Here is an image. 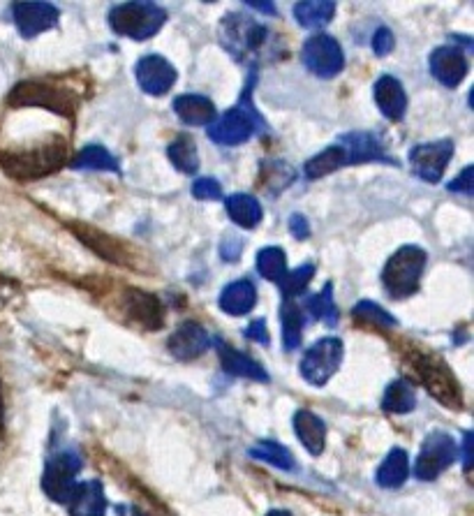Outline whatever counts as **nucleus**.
I'll use <instances>...</instances> for the list:
<instances>
[{
	"instance_id": "31",
	"label": "nucleus",
	"mask_w": 474,
	"mask_h": 516,
	"mask_svg": "<svg viewBox=\"0 0 474 516\" xmlns=\"http://www.w3.org/2000/svg\"><path fill=\"white\" fill-rule=\"evenodd\" d=\"M414 405H417V394H414L412 382L407 380H394L382 396V408L387 412H394V415L412 412Z\"/></svg>"
},
{
	"instance_id": "35",
	"label": "nucleus",
	"mask_w": 474,
	"mask_h": 516,
	"mask_svg": "<svg viewBox=\"0 0 474 516\" xmlns=\"http://www.w3.org/2000/svg\"><path fill=\"white\" fill-rule=\"evenodd\" d=\"M257 271L266 280H273V283H280L287 274V257L283 248H264L259 250L257 255Z\"/></svg>"
},
{
	"instance_id": "1",
	"label": "nucleus",
	"mask_w": 474,
	"mask_h": 516,
	"mask_svg": "<svg viewBox=\"0 0 474 516\" xmlns=\"http://www.w3.org/2000/svg\"><path fill=\"white\" fill-rule=\"evenodd\" d=\"M220 42L239 63L255 65L269 51V28L246 14H227L220 24Z\"/></svg>"
},
{
	"instance_id": "45",
	"label": "nucleus",
	"mask_w": 474,
	"mask_h": 516,
	"mask_svg": "<svg viewBox=\"0 0 474 516\" xmlns=\"http://www.w3.org/2000/svg\"><path fill=\"white\" fill-rule=\"evenodd\" d=\"M461 459H463V468L470 470V468H472V431H468V433H465V436H463Z\"/></svg>"
},
{
	"instance_id": "7",
	"label": "nucleus",
	"mask_w": 474,
	"mask_h": 516,
	"mask_svg": "<svg viewBox=\"0 0 474 516\" xmlns=\"http://www.w3.org/2000/svg\"><path fill=\"white\" fill-rule=\"evenodd\" d=\"M414 371H417L421 385L428 389L435 401H440L447 408H461L463 405V392L454 373L449 371V366L442 359L433 355H414L412 357Z\"/></svg>"
},
{
	"instance_id": "3",
	"label": "nucleus",
	"mask_w": 474,
	"mask_h": 516,
	"mask_svg": "<svg viewBox=\"0 0 474 516\" xmlns=\"http://www.w3.org/2000/svg\"><path fill=\"white\" fill-rule=\"evenodd\" d=\"M167 12L158 3L135 0V3L116 5L109 12V26L116 35L130 40H148L165 26Z\"/></svg>"
},
{
	"instance_id": "48",
	"label": "nucleus",
	"mask_w": 474,
	"mask_h": 516,
	"mask_svg": "<svg viewBox=\"0 0 474 516\" xmlns=\"http://www.w3.org/2000/svg\"><path fill=\"white\" fill-rule=\"evenodd\" d=\"M0 442H3V394H0Z\"/></svg>"
},
{
	"instance_id": "20",
	"label": "nucleus",
	"mask_w": 474,
	"mask_h": 516,
	"mask_svg": "<svg viewBox=\"0 0 474 516\" xmlns=\"http://www.w3.org/2000/svg\"><path fill=\"white\" fill-rule=\"evenodd\" d=\"M375 102L389 121H403V116L407 112V95L403 84L396 77L384 75L377 79Z\"/></svg>"
},
{
	"instance_id": "26",
	"label": "nucleus",
	"mask_w": 474,
	"mask_h": 516,
	"mask_svg": "<svg viewBox=\"0 0 474 516\" xmlns=\"http://www.w3.org/2000/svg\"><path fill=\"white\" fill-rule=\"evenodd\" d=\"M347 165H352L350 151L338 142L329 146V149H324L322 153H317L315 158H310L306 162V167H303V172H306L308 179H322V176L336 172V169H343Z\"/></svg>"
},
{
	"instance_id": "32",
	"label": "nucleus",
	"mask_w": 474,
	"mask_h": 516,
	"mask_svg": "<svg viewBox=\"0 0 474 516\" xmlns=\"http://www.w3.org/2000/svg\"><path fill=\"white\" fill-rule=\"evenodd\" d=\"M167 156L172 160V165L183 174H195L199 169V153L195 142H192L190 137L183 135L179 139H174V142L169 144Z\"/></svg>"
},
{
	"instance_id": "13",
	"label": "nucleus",
	"mask_w": 474,
	"mask_h": 516,
	"mask_svg": "<svg viewBox=\"0 0 474 516\" xmlns=\"http://www.w3.org/2000/svg\"><path fill=\"white\" fill-rule=\"evenodd\" d=\"M70 230L77 234V239L93 250V253H98L102 260H107L111 264H118V267H135V257L130 255V250L123 246L121 241H116L114 237H109V234L95 230V227H88V225H77V223H70L68 225Z\"/></svg>"
},
{
	"instance_id": "28",
	"label": "nucleus",
	"mask_w": 474,
	"mask_h": 516,
	"mask_svg": "<svg viewBox=\"0 0 474 516\" xmlns=\"http://www.w3.org/2000/svg\"><path fill=\"white\" fill-rule=\"evenodd\" d=\"M229 218L234 220L239 227H246V230H253L262 220V204L257 202L253 195H232L225 199Z\"/></svg>"
},
{
	"instance_id": "12",
	"label": "nucleus",
	"mask_w": 474,
	"mask_h": 516,
	"mask_svg": "<svg viewBox=\"0 0 474 516\" xmlns=\"http://www.w3.org/2000/svg\"><path fill=\"white\" fill-rule=\"evenodd\" d=\"M451 156H454V142L451 139H440V142L419 144L410 151V162L414 174L426 183H438L444 176Z\"/></svg>"
},
{
	"instance_id": "42",
	"label": "nucleus",
	"mask_w": 474,
	"mask_h": 516,
	"mask_svg": "<svg viewBox=\"0 0 474 516\" xmlns=\"http://www.w3.org/2000/svg\"><path fill=\"white\" fill-rule=\"evenodd\" d=\"M246 336L250 338V341H255L259 345H269V331H266V322L264 320H255L250 327L246 329Z\"/></svg>"
},
{
	"instance_id": "22",
	"label": "nucleus",
	"mask_w": 474,
	"mask_h": 516,
	"mask_svg": "<svg viewBox=\"0 0 474 516\" xmlns=\"http://www.w3.org/2000/svg\"><path fill=\"white\" fill-rule=\"evenodd\" d=\"M218 345V355L222 361V368H225L227 373L232 375H239V378H248V380H255V382H269V373L264 371L262 364H257L255 359H250L248 355H243V352L229 348L222 341H216Z\"/></svg>"
},
{
	"instance_id": "10",
	"label": "nucleus",
	"mask_w": 474,
	"mask_h": 516,
	"mask_svg": "<svg viewBox=\"0 0 474 516\" xmlns=\"http://www.w3.org/2000/svg\"><path fill=\"white\" fill-rule=\"evenodd\" d=\"M456 454V442L449 433H431L424 447H421L417 461H414V477L421 479V482H433L456 461Z\"/></svg>"
},
{
	"instance_id": "18",
	"label": "nucleus",
	"mask_w": 474,
	"mask_h": 516,
	"mask_svg": "<svg viewBox=\"0 0 474 516\" xmlns=\"http://www.w3.org/2000/svg\"><path fill=\"white\" fill-rule=\"evenodd\" d=\"M431 72L442 86L456 88L468 75V58L456 47H438L431 54Z\"/></svg>"
},
{
	"instance_id": "38",
	"label": "nucleus",
	"mask_w": 474,
	"mask_h": 516,
	"mask_svg": "<svg viewBox=\"0 0 474 516\" xmlns=\"http://www.w3.org/2000/svg\"><path fill=\"white\" fill-rule=\"evenodd\" d=\"M354 318L375 324V327H396V318H391L382 306L373 304V301H361L354 306Z\"/></svg>"
},
{
	"instance_id": "47",
	"label": "nucleus",
	"mask_w": 474,
	"mask_h": 516,
	"mask_svg": "<svg viewBox=\"0 0 474 516\" xmlns=\"http://www.w3.org/2000/svg\"><path fill=\"white\" fill-rule=\"evenodd\" d=\"M116 516H144V514L139 512L137 507H132V505H118L116 507Z\"/></svg>"
},
{
	"instance_id": "49",
	"label": "nucleus",
	"mask_w": 474,
	"mask_h": 516,
	"mask_svg": "<svg viewBox=\"0 0 474 516\" xmlns=\"http://www.w3.org/2000/svg\"><path fill=\"white\" fill-rule=\"evenodd\" d=\"M266 516H292L287 510H271Z\"/></svg>"
},
{
	"instance_id": "11",
	"label": "nucleus",
	"mask_w": 474,
	"mask_h": 516,
	"mask_svg": "<svg viewBox=\"0 0 474 516\" xmlns=\"http://www.w3.org/2000/svg\"><path fill=\"white\" fill-rule=\"evenodd\" d=\"M301 61L315 77L322 79L336 77L345 68L343 47H340L336 38H331L327 33L313 35V38L303 44Z\"/></svg>"
},
{
	"instance_id": "8",
	"label": "nucleus",
	"mask_w": 474,
	"mask_h": 516,
	"mask_svg": "<svg viewBox=\"0 0 474 516\" xmlns=\"http://www.w3.org/2000/svg\"><path fill=\"white\" fill-rule=\"evenodd\" d=\"M81 470V456L72 449H63V452L51 454L47 463H44L42 473V491L54 500V503H68L74 486V477Z\"/></svg>"
},
{
	"instance_id": "15",
	"label": "nucleus",
	"mask_w": 474,
	"mask_h": 516,
	"mask_svg": "<svg viewBox=\"0 0 474 516\" xmlns=\"http://www.w3.org/2000/svg\"><path fill=\"white\" fill-rule=\"evenodd\" d=\"M123 313H128L132 322L148 331L160 329L165 324V308H162L160 299L144 290H125Z\"/></svg>"
},
{
	"instance_id": "2",
	"label": "nucleus",
	"mask_w": 474,
	"mask_h": 516,
	"mask_svg": "<svg viewBox=\"0 0 474 516\" xmlns=\"http://www.w3.org/2000/svg\"><path fill=\"white\" fill-rule=\"evenodd\" d=\"M65 160H68V146L58 137L51 139L49 144L33 146V149L26 151H12L0 158L5 172L19 181H31L54 174L56 169L65 165Z\"/></svg>"
},
{
	"instance_id": "44",
	"label": "nucleus",
	"mask_w": 474,
	"mask_h": 516,
	"mask_svg": "<svg viewBox=\"0 0 474 516\" xmlns=\"http://www.w3.org/2000/svg\"><path fill=\"white\" fill-rule=\"evenodd\" d=\"M290 232L294 234L296 239H308L310 237V225L308 220L299 216V213H294V216L290 218Z\"/></svg>"
},
{
	"instance_id": "27",
	"label": "nucleus",
	"mask_w": 474,
	"mask_h": 516,
	"mask_svg": "<svg viewBox=\"0 0 474 516\" xmlns=\"http://www.w3.org/2000/svg\"><path fill=\"white\" fill-rule=\"evenodd\" d=\"M407 477H410V456L401 447L391 449L387 459L382 461L380 470H377V484L382 489H398L407 482Z\"/></svg>"
},
{
	"instance_id": "25",
	"label": "nucleus",
	"mask_w": 474,
	"mask_h": 516,
	"mask_svg": "<svg viewBox=\"0 0 474 516\" xmlns=\"http://www.w3.org/2000/svg\"><path fill=\"white\" fill-rule=\"evenodd\" d=\"M174 112L185 125H211L216 119V107L204 95H179L174 100Z\"/></svg>"
},
{
	"instance_id": "16",
	"label": "nucleus",
	"mask_w": 474,
	"mask_h": 516,
	"mask_svg": "<svg viewBox=\"0 0 474 516\" xmlns=\"http://www.w3.org/2000/svg\"><path fill=\"white\" fill-rule=\"evenodd\" d=\"M12 17L24 38H35V35L54 28L61 14L51 3H14Z\"/></svg>"
},
{
	"instance_id": "40",
	"label": "nucleus",
	"mask_w": 474,
	"mask_h": 516,
	"mask_svg": "<svg viewBox=\"0 0 474 516\" xmlns=\"http://www.w3.org/2000/svg\"><path fill=\"white\" fill-rule=\"evenodd\" d=\"M394 44H396L394 33H391L389 28H380V31L373 35V51L377 56L391 54V51H394Z\"/></svg>"
},
{
	"instance_id": "37",
	"label": "nucleus",
	"mask_w": 474,
	"mask_h": 516,
	"mask_svg": "<svg viewBox=\"0 0 474 516\" xmlns=\"http://www.w3.org/2000/svg\"><path fill=\"white\" fill-rule=\"evenodd\" d=\"M313 276H315L313 264H303V267L285 274V278L280 280V290H283L285 299L292 301L294 297H299V294L308 287L310 280H313Z\"/></svg>"
},
{
	"instance_id": "43",
	"label": "nucleus",
	"mask_w": 474,
	"mask_h": 516,
	"mask_svg": "<svg viewBox=\"0 0 474 516\" xmlns=\"http://www.w3.org/2000/svg\"><path fill=\"white\" fill-rule=\"evenodd\" d=\"M241 248H243V243L239 237H227L225 243H222V257L229 262H236L241 255Z\"/></svg>"
},
{
	"instance_id": "34",
	"label": "nucleus",
	"mask_w": 474,
	"mask_h": 516,
	"mask_svg": "<svg viewBox=\"0 0 474 516\" xmlns=\"http://www.w3.org/2000/svg\"><path fill=\"white\" fill-rule=\"evenodd\" d=\"M250 456L257 461H264V463H271L273 468H280V470H294V456L287 447L278 445V442L273 440H264L259 442L257 447L250 449Z\"/></svg>"
},
{
	"instance_id": "9",
	"label": "nucleus",
	"mask_w": 474,
	"mask_h": 516,
	"mask_svg": "<svg viewBox=\"0 0 474 516\" xmlns=\"http://www.w3.org/2000/svg\"><path fill=\"white\" fill-rule=\"evenodd\" d=\"M343 361V341L340 338H322L301 359L303 380L315 387H324L336 375Z\"/></svg>"
},
{
	"instance_id": "39",
	"label": "nucleus",
	"mask_w": 474,
	"mask_h": 516,
	"mask_svg": "<svg viewBox=\"0 0 474 516\" xmlns=\"http://www.w3.org/2000/svg\"><path fill=\"white\" fill-rule=\"evenodd\" d=\"M192 195L204 199V202H211V199L222 197V188L216 179H197L192 183Z\"/></svg>"
},
{
	"instance_id": "17",
	"label": "nucleus",
	"mask_w": 474,
	"mask_h": 516,
	"mask_svg": "<svg viewBox=\"0 0 474 516\" xmlns=\"http://www.w3.org/2000/svg\"><path fill=\"white\" fill-rule=\"evenodd\" d=\"M209 345H211L209 331L197 322H183L167 341L169 352H172L179 361H192L202 357L204 352L209 350Z\"/></svg>"
},
{
	"instance_id": "19",
	"label": "nucleus",
	"mask_w": 474,
	"mask_h": 516,
	"mask_svg": "<svg viewBox=\"0 0 474 516\" xmlns=\"http://www.w3.org/2000/svg\"><path fill=\"white\" fill-rule=\"evenodd\" d=\"M70 516H105L107 514V496L105 486L98 479H88L74 486L68 503Z\"/></svg>"
},
{
	"instance_id": "5",
	"label": "nucleus",
	"mask_w": 474,
	"mask_h": 516,
	"mask_svg": "<svg viewBox=\"0 0 474 516\" xmlns=\"http://www.w3.org/2000/svg\"><path fill=\"white\" fill-rule=\"evenodd\" d=\"M264 128H266V123L262 116L257 114V109L253 107V100H250V88H246L241 105L232 107L225 116H220V119L209 128V137L216 144L236 146V144L248 142L255 132L264 130Z\"/></svg>"
},
{
	"instance_id": "36",
	"label": "nucleus",
	"mask_w": 474,
	"mask_h": 516,
	"mask_svg": "<svg viewBox=\"0 0 474 516\" xmlns=\"http://www.w3.org/2000/svg\"><path fill=\"white\" fill-rule=\"evenodd\" d=\"M306 308H308V313H313L315 320L329 324V327H336L338 324V308H336V301H333V285L331 283L324 285L322 292L313 294V297L306 301Z\"/></svg>"
},
{
	"instance_id": "41",
	"label": "nucleus",
	"mask_w": 474,
	"mask_h": 516,
	"mask_svg": "<svg viewBox=\"0 0 474 516\" xmlns=\"http://www.w3.org/2000/svg\"><path fill=\"white\" fill-rule=\"evenodd\" d=\"M472 176H474V167H465L461 176H456L454 181L449 183L451 193H463V195H472Z\"/></svg>"
},
{
	"instance_id": "33",
	"label": "nucleus",
	"mask_w": 474,
	"mask_h": 516,
	"mask_svg": "<svg viewBox=\"0 0 474 516\" xmlns=\"http://www.w3.org/2000/svg\"><path fill=\"white\" fill-rule=\"evenodd\" d=\"M74 169H98V172H118V162L100 144H88L72 162Z\"/></svg>"
},
{
	"instance_id": "6",
	"label": "nucleus",
	"mask_w": 474,
	"mask_h": 516,
	"mask_svg": "<svg viewBox=\"0 0 474 516\" xmlns=\"http://www.w3.org/2000/svg\"><path fill=\"white\" fill-rule=\"evenodd\" d=\"M7 105L12 107H42L54 114H63L68 119H74L77 112V100L70 91L58 88L49 81H21L7 95Z\"/></svg>"
},
{
	"instance_id": "30",
	"label": "nucleus",
	"mask_w": 474,
	"mask_h": 516,
	"mask_svg": "<svg viewBox=\"0 0 474 516\" xmlns=\"http://www.w3.org/2000/svg\"><path fill=\"white\" fill-rule=\"evenodd\" d=\"M280 322H283V343L285 350H296L301 345L303 338V327H306V318H303V311L294 301H283L280 306Z\"/></svg>"
},
{
	"instance_id": "4",
	"label": "nucleus",
	"mask_w": 474,
	"mask_h": 516,
	"mask_svg": "<svg viewBox=\"0 0 474 516\" xmlns=\"http://www.w3.org/2000/svg\"><path fill=\"white\" fill-rule=\"evenodd\" d=\"M426 269V253L417 246H403L382 271V283L394 299H405L419 290Z\"/></svg>"
},
{
	"instance_id": "23",
	"label": "nucleus",
	"mask_w": 474,
	"mask_h": 516,
	"mask_svg": "<svg viewBox=\"0 0 474 516\" xmlns=\"http://www.w3.org/2000/svg\"><path fill=\"white\" fill-rule=\"evenodd\" d=\"M340 144L350 151L352 165H357V162H370V160L394 162L396 165V160H391L387 153H384V146L380 139L375 135H368V132H352V135H345L340 139Z\"/></svg>"
},
{
	"instance_id": "46",
	"label": "nucleus",
	"mask_w": 474,
	"mask_h": 516,
	"mask_svg": "<svg viewBox=\"0 0 474 516\" xmlns=\"http://www.w3.org/2000/svg\"><path fill=\"white\" fill-rule=\"evenodd\" d=\"M248 7H253V10H259V12H266V14H276V3H246Z\"/></svg>"
},
{
	"instance_id": "14",
	"label": "nucleus",
	"mask_w": 474,
	"mask_h": 516,
	"mask_svg": "<svg viewBox=\"0 0 474 516\" xmlns=\"http://www.w3.org/2000/svg\"><path fill=\"white\" fill-rule=\"evenodd\" d=\"M137 84L148 95H165L176 84L174 65L158 54H148L137 63Z\"/></svg>"
},
{
	"instance_id": "29",
	"label": "nucleus",
	"mask_w": 474,
	"mask_h": 516,
	"mask_svg": "<svg viewBox=\"0 0 474 516\" xmlns=\"http://www.w3.org/2000/svg\"><path fill=\"white\" fill-rule=\"evenodd\" d=\"M336 14V3L331 0H303L294 5V17L303 28H324Z\"/></svg>"
},
{
	"instance_id": "24",
	"label": "nucleus",
	"mask_w": 474,
	"mask_h": 516,
	"mask_svg": "<svg viewBox=\"0 0 474 516\" xmlns=\"http://www.w3.org/2000/svg\"><path fill=\"white\" fill-rule=\"evenodd\" d=\"M257 304V290L250 280H236V283L227 285L220 294V308L234 318L246 315Z\"/></svg>"
},
{
	"instance_id": "21",
	"label": "nucleus",
	"mask_w": 474,
	"mask_h": 516,
	"mask_svg": "<svg viewBox=\"0 0 474 516\" xmlns=\"http://www.w3.org/2000/svg\"><path fill=\"white\" fill-rule=\"evenodd\" d=\"M294 433L301 440V445L308 449L313 456L324 452V442H327V424L320 417L313 415L310 410H299L294 415Z\"/></svg>"
}]
</instances>
